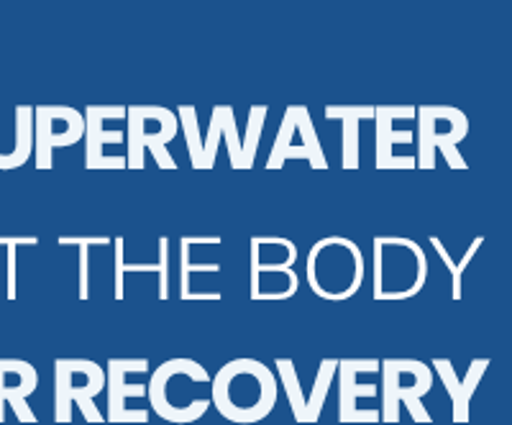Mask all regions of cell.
<instances>
[{"label":"cell","mask_w":512,"mask_h":425,"mask_svg":"<svg viewBox=\"0 0 512 425\" xmlns=\"http://www.w3.org/2000/svg\"><path fill=\"white\" fill-rule=\"evenodd\" d=\"M280 385L272 369L259 359L239 356L210 377V405L231 423L254 425L277 405Z\"/></svg>","instance_id":"6da1fadb"},{"label":"cell","mask_w":512,"mask_h":425,"mask_svg":"<svg viewBox=\"0 0 512 425\" xmlns=\"http://www.w3.org/2000/svg\"><path fill=\"white\" fill-rule=\"evenodd\" d=\"M146 400L167 423H195L210 410L208 369L190 356L167 359L146 382Z\"/></svg>","instance_id":"7a4b0ae2"},{"label":"cell","mask_w":512,"mask_h":425,"mask_svg":"<svg viewBox=\"0 0 512 425\" xmlns=\"http://www.w3.org/2000/svg\"><path fill=\"white\" fill-rule=\"evenodd\" d=\"M428 257L423 246L405 236H374L372 297L379 303H397L420 295L428 282Z\"/></svg>","instance_id":"3957f363"},{"label":"cell","mask_w":512,"mask_h":425,"mask_svg":"<svg viewBox=\"0 0 512 425\" xmlns=\"http://www.w3.org/2000/svg\"><path fill=\"white\" fill-rule=\"evenodd\" d=\"M305 274H308V287L313 295L328 303H344L364 285L367 259L354 239L326 236L310 246Z\"/></svg>","instance_id":"277c9868"},{"label":"cell","mask_w":512,"mask_h":425,"mask_svg":"<svg viewBox=\"0 0 512 425\" xmlns=\"http://www.w3.org/2000/svg\"><path fill=\"white\" fill-rule=\"evenodd\" d=\"M180 131L177 113L162 105H126V169H144L146 152H152L159 169H177L167 152L169 141Z\"/></svg>","instance_id":"5b68a950"},{"label":"cell","mask_w":512,"mask_h":425,"mask_svg":"<svg viewBox=\"0 0 512 425\" xmlns=\"http://www.w3.org/2000/svg\"><path fill=\"white\" fill-rule=\"evenodd\" d=\"M382 372V410L384 423H400V408L410 410L415 423H431V413L425 410L423 397L433 387V369L420 359H384L379 361Z\"/></svg>","instance_id":"8992f818"},{"label":"cell","mask_w":512,"mask_h":425,"mask_svg":"<svg viewBox=\"0 0 512 425\" xmlns=\"http://www.w3.org/2000/svg\"><path fill=\"white\" fill-rule=\"evenodd\" d=\"M418 118V169H436V154L441 152L451 169L464 172L469 164L459 154V144L469 134V118L454 105H420L415 108Z\"/></svg>","instance_id":"52a82bcc"},{"label":"cell","mask_w":512,"mask_h":425,"mask_svg":"<svg viewBox=\"0 0 512 425\" xmlns=\"http://www.w3.org/2000/svg\"><path fill=\"white\" fill-rule=\"evenodd\" d=\"M105 372L93 359H57L54 361V420L72 423V405L82 410L88 423H103V413L95 397L103 392Z\"/></svg>","instance_id":"ba28073f"},{"label":"cell","mask_w":512,"mask_h":425,"mask_svg":"<svg viewBox=\"0 0 512 425\" xmlns=\"http://www.w3.org/2000/svg\"><path fill=\"white\" fill-rule=\"evenodd\" d=\"M274 369H277V377H280L282 387H285L287 405H290L292 410V418H295L297 423H318L320 413H323V405H326L328 392H331L333 379H336L338 359H333V356L320 359L318 374H315V382L313 387H310V392H305L303 385H300V374H297L295 361H292L290 356H277V359H274Z\"/></svg>","instance_id":"9c48e42d"},{"label":"cell","mask_w":512,"mask_h":425,"mask_svg":"<svg viewBox=\"0 0 512 425\" xmlns=\"http://www.w3.org/2000/svg\"><path fill=\"white\" fill-rule=\"evenodd\" d=\"M85 134L82 113L72 105H39L34 108V164L39 172L54 167V149L75 146Z\"/></svg>","instance_id":"30bf717a"},{"label":"cell","mask_w":512,"mask_h":425,"mask_svg":"<svg viewBox=\"0 0 512 425\" xmlns=\"http://www.w3.org/2000/svg\"><path fill=\"white\" fill-rule=\"evenodd\" d=\"M85 121V169H126V157H111L108 149L126 146V131L108 129L111 121H126V105H88Z\"/></svg>","instance_id":"8fae6325"},{"label":"cell","mask_w":512,"mask_h":425,"mask_svg":"<svg viewBox=\"0 0 512 425\" xmlns=\"http://www.w3.org/2000/svg\"><path fill=\"white\" fill-rule=\"evenodd\" d=\"M146 374L149 372V359L146 356H113L105 364V392H108V423H149V410H131L126 402L131 397H146V385H131L128 374Z\"/></svg>","instance_id":"7c38bea8"},{"label":"cell","mask_w":512,"mask_h":425,"mask_svg":"<svg viewBox=\"0 0 512 425\" xmlns=\"http://www.w3.org/2000/svg\"><path fill=\"white\" fill-rule=\"evenodd\" d=\"M379 359L374 356H351V359H338V420L341 423H379V410H359L356 400L359 397H377V385H359L361 374H377Z\"/></svg>","instance_id":"4fadbf2b"},{"label":"cell","mask_w":512,"mask_h":425,"mask_svg":"<svg viewBox=\"0 0 512 425\" xmlns=\"http://www.w3.org/2000/svg\"><path fill=\"white\" fill-rule=\"evenodd\" d=\"M397 118L413 121L415 105H374V121H377V169H415V157H400L395 146L413 144V131H395L392 123Z\"/></svg>","instance_id":"5bb4252c"},{"label":"cell","mask_w":512,"mask_h":425,"mask_svg":"<svg viewBox=\"0 0 512 425\" xmlns=\"http://www.w3.org/2000/svg\"><path fill=\"white\" fill-rule=\"evenodd\" d=\"M39 387V372L24 359H0V423L6 420V405H11L21 423H36L34 410L26 397Z\"/></svg>","instance_id":"9a60e30c"},{"label":"cell","mask_w":512,"mask_h":425,"mask_svg":"<svg viewBox=\"0 0 512 425\" xmlns=\"http://www.w3.org/2000/svg\"><path fill=\"white\" fill-rule=\"evenodd\" d=\"M295 134H300L303 146H308L310 154L318 159L320 169H328V159L326 154H323V146H320L318 131H315V123H313V116H310V111L305 108V105H287V111L280 123V131H277V139H274L272 154H269L267 164H264L267 172H277V169L285 167V149L287 146H292V136Z\"/></svg>","instance_id":"2e32d148"},{"label":"cell","mask_w":512,"mask_h":425,"mask_svg":"<svg viewBox=\"0 0 512 425\" xmlns=\"http://www.w3.org/2000/svg\"><path fill=\"white\" fill-rule=\"evenodd\" d=\"M433 377H438L446 387L448 397H451V413H454V423L464 425L469 423V415H472V395L477 392L479 382H482L484 372L489 369V359L479 356V359H472L469 369H466V377L459 379L454 364L443 356H436L431 361Z\"/></svg>","instance_id":"e0dca14e"},{"label":"cell","mask_w":512,"mask_h":425,"mask_svg":"<svg viewBox=\"0 0 512 425\" xmlns=\"http://www.w3.org/2000/svg\"><path fill=\"white\" fill-rule=\"evenodd\" d=\"M221 139H226L228 144V159H231V167L236 172H244V162H241V136L239 126H236V116H233L231 105H216L213 108V116L208 123V134H205L203 144V167L205 172L216 167V154Z\"/></svg>","instance_id":"ac0fdd59"},{"label":"cell","mask_w":512,"mask_h":425,"mask_svg":"<svg viewBox=\"0 0 512 425\" xmlns=\"http://www.w3.org/2000/svg\"><path fill=\"white\" fill-rule=\"evenodd\" d=\"M297 244L285 236H251L249 241V277L295 269Z\"/></svg>","instance_id":"d6986e66"},{"label":"cell","mask_w":512,"mask_h":425,"mask_svg":"<svg viewBox=\"0 0 512 425\" xmlns=\"http://www.w3.org/2000/svg\"><path fill=\"white\" fill-rule=\"evenodd\" d=\"M221 246V236H182L180 241V300L182 303H195V300H208V303H218L221 292H195L190 285L192 272H205V274H218L221 264L218 262H205L195 264L192 262V246Z\"/></svg>","instance_id":"ffe728a7"},{"label":"cell","mask_w":512,"mask_h":425,"mask_svg":"<svg viewBox=\"0 0 512 425\" xmlns=\"http://www.w3.org/2000/svg\"><path fill=\"white\" fill-rule=\"evenodd\" d=\"M328 121L344 123V139H341V167L359 169V123L372 121L374 105H326Z\"/></svg>","instance_id":"44dd1931"},{"label":"cell","mask_w":512,"mask_h":425,"mask_svg":"<svg viewBox=\"0 0 512 425\" xmlns=\"http://www.w3.org/2000/svg\"><path fill=\"white\" fill-rule=\"evenodd\" d=\"M159 262L157 264H126L123 262V236L113 239V249H116V300H123V277L128 272H154L159 274V300L167 303L169 300V236H159Z\"/></svg>","instance_id":"7402d4cb"},{"label":"cell","mask_w":512,"mask_h":425,"mask_svg":"<svg viewBox=\"0 0 512 425\" xmlns=\"http://www.w3.org/2000/svg\"><path fill=\"white\" fill-rule=\"evenodd\" d=\"M482 244H484V236H477V239L472 241V246L466 249L464 257L454 259L451 254H448L446 246L441 244V239H438V236H431V246L436 249V254L441 257V262L446 264L448 272H451V300H454V303H459V300H461V292H464V285H461V280H464L466 267H469V264H472V259L477 257V251L482 249Z\"/></svg>","instance_id":"603a6c76"},{"label":"cell","mask_w":512,"mask_h":425,"mask_svg":"<svg viewBox=\"0 0 512 425\" xmlns=\"http://www.w3.org/2000/svg\"><path fill=\"white\" fill-rule=\"evenodd\" d=\"M108 244H113L108 236H59V246H77V254H80V295L77 297L82 303L90 300V249Z\"/></svg>","instance_id":"cb8c5ba5"},{"label":"cell","mask_w":512,"mask_h":425,"mask_svg":"<svg viewBox=\"0 0 512 425\" xmlns=\"http://www.w3.org/2000/svg\"><path fill=\"white\" fill-rule=\"evenodd\" d=\"M177 121L180 129L185 131V144L187 154H190L192 169H205L203 167V139H200V126H198V111L192 105H180L177 108Z\"/></svg>","instance_id":"d4e9b609"},{"label":"cell","mask_w":512,"mask_h":425,"mask_svg":"<svg viewBox=\"0 0 512 425\" xmlns=\"http://www.w3.org/2000/svg\"><path fill=\"white\" fill-rule=\"evenodd\" d=\"M267 105H251L249 121H246V139L241 141V162H244V169L254 167L256 149H259V139H262V129L267 123Z\"/></svg>","instance_id":"484cf974"},{"label":"cell","mask_w":512,"mask_h":425,"mask_svg":"<svg viewBox=\"0 0 512 425\" xmlns=\"http://www.w3.org/2000/svg\"><path fill=\"white\" fill-rule=\"evenodd\" d=\"M36 244H39L36 236H0V246H6V297L8 300H16L18 297V287H16L18 249H21V246H36Z\"/></svg>","instance_id":"4316f807"}]
</instances>
